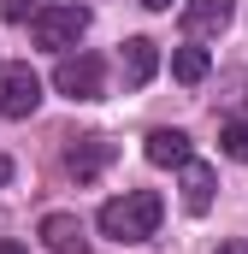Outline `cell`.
<instances>
[{"mask_svg": "<svg viewBox=\"0 0 248 254\" xmlns=\"http://www.w3.org/2000/svg\"><path fill=\"white\" fill-rule=\"evenodd\" d=\"M160 213H166V201L154 190H124V195H113L101 207V231L113 243H142V237L160 231Z\"/></svg>", "mask_w": 248, "mask_h": 254, "instance_id": "1", "label": "cell"}, {"mask_svg": "<svg viewBox=\"0 0 248 254\" xmlns=\"http://www.w3.org/2000/svg\"><path fill=\"white\" fill-rule=\"evenodd\" d=\"M89 30V6H77V0H65V6H36V18H30V36H36V48H77V36Z\"/></svg>", "mask_w": 248, "mask_h": 254, "instance_id": "2", "label": "cell"}, {"mask_svg": "<svg viewBox=\"0 0 248 254\" xmlns=\"http://www.w3.org/2000/svg\"><path fill=\"white\" fill-rule=\"evenodd\" d=\"M42 107V77L30 65H0V119H30Z\"/></svg>", "mask_w": 248, "mask_h": 254, "instance_id": "3", "label": "cell"}, {"mask_svg": "<svg viewBox=\"0 0 248 254\" xmlns=\"http://www.w3.org/2000/svg\"><path fill=\"white\" fill-rule=\"evenodd\" d=\"M101 83H107V65L95 54H65L60 71H54V89L71 101H101Z\"/></svg>", "mask_w": 248, "mask_h": 254, "instance_id": "4", "label": "cell"}, {"mask_svg": "<svg viewBox=\"0 0 248 254\" xmlns=\"http://www.w3.org/2000/svg\"><path fill=\"white\" fill-rule=\"evenodd\" d=\"M113 154H119V148H113L107 136H83L77 148H65V172H71L77 184H95V178L113 166Z\"/></svg>", "mask_w": 248, "mask_h": 254, "instance_id": "5", "label": "cell"}, {"mask_svg": "<svg viewBox=\"0 0 248 254\" xmlns=\"http://www.w3.org/2000/svg\"><path fill=\"white\" fill-rule=\"evenodd\" d=\"M42 243H48V254H89V237H83L77 213H48L42 219Z\"/></svg>", "mask_w": 248, "mask_h": 254, "instance_id": "6", "label": "cell"}, {"mask_svg": "<svg viewBox=\"0 0 248 254\" xmlns=\"http://www.w3.org/2000/svg\"><path fill=\"white\" fill-rule=\"evenodd\" d=\"M154 65H160V48L148 42V36H130L119 54V71H124V89H142L148 77H154Z\"/></svg>", "mask_w": 248, "mask_h": 254, "instance_id": "7", "label": "cell"}, {"mask_svg": "<svg viewBox=\"0 0 248 254\" xmlns=\"http://www.w3.org/2000/svg\"><path fill=\"white\" fill-rule=\"evenodd\" d=\"M184 30L189 36H219V30H231V0H189L184 6Z\"/></svg>", "mask_w": 248, "mask_h": 254, "instance_id": "8", "label": "cell"}, {"mask_svg": "<svg viewBox=\"0 0 248 254\" xmlns=\"http://www.w3.org/2000/svg\"><path fill=\"white\" fill-rule=\"evenodd\" d=\"M142 154H148V166H189V136L184 130H148V142H142Z\"/></svg>", "mask_w": 248, "mask_h": 254, "instance_id": "9", "label": "cell"}, {"mask_svg": "<svg viewBox=\"0 0 248 254\" xmlns=\"http://www.w3.org/2000/svg\"><path fill=\"white\" fill-rule=\"evenodd\" d=\"M213 184H219L213 166H201V160H189V166H184V207L195 213V219L213 207Z\"/></svg>", "mask_w": 248, "mask_h": 254, "instance_id": "10", "label": "cell"}, {"mask_svg": "<svg viewBox=\"0 0 248 254\" xmlns=\"http://www.w3.org/2000/svg\"><path fill=\"white\" fill-rule=\"evenodd\" d=\"M172 77L195 89V83L207 77V48H178V54H172Z\"/></svg>", "mask_w": 248, "mask_h": 254, "instance_id": "11", "label": "cell"}, {"mask_svg": "<svg viewBox=\"0 0 248 254\" xmlns=\"http://www.w3.org/2000/svg\"><path fill=\"white\" fill-rule=\"evenodd\" d=\"M219 142H225V154H231V160H248V119H231Z\"/></svg>", "mask_w": 248, "mask_h": 254, "instance_id": "12", "label": "cell"}, {"mask_svg": "<svg viewBox=\"0 0 248 254\" xmlns=\"http://www.w3.org/2000/svg\"><path fill=\"white\" fill-rule=\"evenodd\" d=\"M0 18H6V24H24V18H30V0H0Z\"/></svg>", "mask_w": 248, "mask_h": 254, "instance_id": "13", "label": "cell"}, {"mask_svg": "<svg viewBox=\"0 0 248 254\" xmlns=\"http://www.w3.org/2000/svg\"><path fill=\"white\" fill-rule=\"evenodd\" d=\"M6 184H12V160L0 154V190H6Z\"/></svg>", "mask_w": 248, "mask_h": 254, "instance_id": "14", "label": "cell"}, {"mask_svg": "<svg viewBox=\"0 0 248 254\" xmlns=\"http://www.w3.org/2000/svg\"><path fill=\"white\" fill-rule=\"evenodd\" d=\"M142 6H154V12H166V6H172V0H142Z\"/></svg>", "mask_w": 248, "mask_h": 254, "instance_id": "15", "label": "cell"}, {"mask_svg": "<svg viewBox=\"0 0 248 254\" xmlns=\"http://www.w3.org/2000/svg\"><path fill=\"white\" fill-rule=\"evenodd\" d=\"M0 254H24V249H18V243H0Z\"/></svg>", "mask_w": 248, "mask_h": 254, "instance_id": "16", "label": "cell"}, {"mask_svg": "<svg viewBox=\"0 0 248 254\" xmlns=\"http://www.w3.org/2000/svg\"><path fill=\"white\" fill-rule=\"evenodd\" d=\"M219 254H243V249H219Z\"/></svg>", "mask_w": 248, "mask_h": 254, "instance_id": "17", "label": "cell"}]
</instances>
